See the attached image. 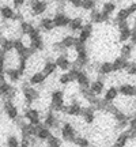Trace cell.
Returning a JSON list of instances; mask_svg holds the SVG:
<instances>
[{
  "label": "cell",
  "instance_id": "1",
  "mask_svg": "<svg viewBox=\"0 0 136 147\" xmlns=\"http://www.w3.org/2000/svg\"><path fill=\"white\" fill-rule=\"evenodd\" d=\"M23 97H25L26 104L30 106L34 101H37L38 98H40V93H38L36 89H33L32 84L25 83L23 84Z\"/></svg>",
  "mask_w": 136,
  "mask_h": 147
},
{
  "label": "cell",
  "instance_id": "2",
  "mask_svg": "<svg viewBox=\"0 0 136 147\" xmlns=\"http://www.w3.org/2000/svg\"><path fill=\"white\" fill-rule=\"evenodd\" d=\"M60 134H61V136L65 142H73V139L76 138V129L73 128L72 124H69V123H64L63 125L60 127Z\"/></svg>",
  "mask_w": 136,
  "mask_h": 147
},
{
  "label": "cell",
  "instance_id": "3",
  "mask_svg": "<svg viewBox=\"0 0 136 147\" xmlns=\"http://www.w3.org/2000/svg\"><path fill=\"white\" fill-rule=\"evenodd\" d=\"M29 5L32 8V14L33 15H42L45 14L48 10V1L46 0H30Z\"/></svg>",
  "mask_w": 136,
  "mask_h": 147
},
{
  "label": "cell",
  "instance_id": "4",
  "mask_svg": "<svg viewBox=\"0 0 136 147\" xmlns=\"http://www.w3.org/2000/svg\"><path fill=\"white\" fill-rule=\"evenodd\" d=\"M52 21H53L55 27H67L68 23H69V21H71V18H69L67 14H64V12H61V11H59V12L55 14V16L52 18Z\"/></svg>",
  "mask_w": 136,
  "mask_h": 147
},
{
  "label": "cell",
  "instance_id": "5",
  "mask_svg": "<svg viewBox=\"0 0 136 147\" xmlns=\"http://www.w3.org/2000/svg\"><path fill=\"white\" fill-rule=\"evenodd\" d=\"M117 90H118V95H123V97H127V98H133L136 93L135 84L132 83H123Z\"/></svg>",
  "mask_w": 136,
  "mask_h": 147
},
{
  "label": "cell",
  "instance_id": "6",
  "mask_svg": "<svg viewBox=\"0 0 136 147\" xmlns=\"http://www.w3.org/2000/svg\"><path fill=\"white\" fill-rule=\"evenodd\" d=\"M89 89H90V91H91L94 95H97V97L100 94H102V93H104V89H105L104 76L101 75L100 79H95L94 82H91V83L89 84Z\"/></svg>",
  "mask_w": 136,
  "mask_h": 147
},
{
  "label": "cell",
  "instance_id": "7",
  "mask_svg": "<svg viewBox=\"0 0 136 147\" xmlns=\"http://www.w3.org/2000/svg\"><path fill=\"white\" fill-rule=\"evenodd\" d=\"M25 119L29 121V124H32V125H38L41 120H40V112L37 109H32V108H29V109L25 110Z\"/></svg>",
  "mask_w": 136,
  "mask_h": 147
},
{
  "label": "cell",
  "instance_id": "8",
  "mask_svg": "<svg viewBox=\"0 0 136 147\" xmlns=\"http://www.w3.org/2000/svg\"><path fill=\"white\" fill-rule=\"evenodd\" d=\"M128 64H129V60L125 57H117L112 63V69H113V72H120V71H125V68L128 67Z\"/></svg>",
  "mask_w": 136,
  "mask_h": 147
},
{
  "label": "cell",
  "instance_id": "9",
  "mask_svg": "<svg viewBox=\"0 0 136 147\" xmlns=\"http://www.w3.org/2000/svg\"><path fill=\"white\" fill-rule=\"evenodd\" d=\"M44 125L48 127L49 129H60V123L56 119V116L53 115V112H49L45 117V121H44Z\"/></svg>",
  "mask_w": 136,
  "mask_h": 147
},
{
  "label": "cell",
  "instance_id": "10",
  "mask_svg": "<svg viewBox=\"0 0 136 147\" xmlns=\"http://www.w3.org/2000/svg\"><path fill=\"white\" fill-rule=\"evenodd\" d=\"M50 108L53 106H59V105H63L64 104V93L61 90H55L52 91L50 94Z\"/></svg>",
  "mask_w": 136,
  "mask_h": 147
},
{
  "label": "cell",
  "instance_id": "11",
  "mask_svg": "<svg viewBox=\"0 0 136 147\" xmlns=\"http://www.w3.org/2000/svg\"><path fill=\"white\" fill-rule=\"evenodd\" d=\"M80 116H83L84 123L87 124H93L95 120V113H94V108L90 106V108H82L80 110Z\"/></svg>",
  "mask_w": 136,
  "mask_h": 147
},
{
  "label": "cell",
  "instance_id": "12",
  "mask_svg": "<svg viewBox=\"0 0 136 147\" xmlns=\"http://www.w3.org/2000/svg\"><path fill=\"white\" fill-rule=\"evenodd\" d=\"M55 63H56V67L60 68L61 71H68V68L71 67V61H69V59H68V56L65 55V53L60 55V56L56 59Z\"/></svg>",
  "mask_w": 136,
  "mask_h": 147
},
{
  "label": "cell",
  "instance_id": "13",
  "mask_svg": "<svg viewBox=\"0 0 136 147\" xmlns=\"http://www.w3.org/2000/svg\"><path fill=\"white\" fill-rule=\"evenodd\" d=\"M91 34H93V25H91V23H86V25H83L82 29H80V34H79L78 40L82 42H86L90 37H91Z\"/></svg>",
  "mask_w": 136,
  "mask_h": 147
},
{
  "label": "cell",
  "instance_id": "14",
  "mask_svg": "<svg viewBox=\"0 0 136 147\" xmlns=\"http://www.w3.org/2000/svg\"><path fill=\"white\" fill-rule=\"evenodd\" d=\"M75 80L78 82V84L80 86V87H89V84H90L89 75H87V72H84V71H82V69L78 72V75H76Z\"/></svg>",
  "mask_w": 136,
  "mask_h": 147
},
{
  "label": "cell",
  "instance_id": "15",
  "mask_svg": "<svg viewBox=\"0 0 136 147\" xmlns=\"http://www.w3.org/2000/svg\"><path fill=\"white\" fill-rule=\"evenodd\" d=\"M45 79H46V76H45L42 72H36V74H33L32 76H30V79H29V84H32V86L44 84Z\"/></svg>",
  "mask_w": 136,
  "mask_h": 147
},
{
  "label": "cell",
  "instance_id": "16",
  "mask_svg": "<svg viewBox=\"0 0 136 147\" xmlns=\"http://www.w3.org/2000/svg\"><path fill=\"white\" fill-rule=\"evenodd\" d=\"M4 74H5V76H8V78H10L11 82H18V80L21 79V76H22L18 69L11 68V67H7V68L4 67Z\"/></svg>",
  "mask_w": 136,
  "mask_h": 147
},
{
  "label": "cell",
  "instance_id": "17",
  "mask_svg": "<svg viewBox=\"0 0 136 147\" xmlns=\"http://www.w3.org/2000/svg\"><path fill=\"white\" fill-rule=\"evenodd\" d=\"M40 29L44 30V32H52L53 29H55V25H53V21L52 18H42L41 21H40Z\"/></svg>",
  "mask_w": 136,
  "mask_h": 147
},
{
  "label": "cell",
  "instance_id": "18",
  "mask_svg": "<svg viewBox=\"0 0 136 147\" xmlns=\"http://www.w3.org/2000/svg\"><path fill=\"white\" fill-rule=\"evenodd\" d=\"M56 63L52 61V60H48L46 63L44 64V68H42V74L45 75V76H49V75H53V74L56 72Z\"/></svg>",
  "mask_w": 136,
  "mask_h": 147
},
{
  "label": "cell",
  "instance_id": "19",
  "mask_svg": "<svg viewBox=\"0 0 136 147\" xmlns=\"http://www.w3.org/2000/svg\"><path fill=\"white\" fill-rule=\"evenodd\" d=\"M80 110H82V106L78 102H72L71 105L65 106V113L68 116H80Z\"/></svg>",
  "mask_w": 136,
  "mask_h": 147
},
{
  "label": "cell",
  "instance_id": "20",
  "mask_svg": "<svg viewBox=\"0 0 136 147\" xmlns=\"http://www.w3.org/2000/svg\"><path fill=\"white\" fill-rule=\"evenodd\" d=\"M117 97H118V90H117V87L112 86V87H109V89L106 90V93L104 95V100L109 101V102H113L114 100H117Z\"/></svg>",
  "mask_w": 136,
  "mask_h": 147
},
{
  "label": "cell",
  "instance_id": "21",
  "mask_svg": "<svg viewBox=\"0 0 136 147\" xmlns=\"http://www.w3.org/2000/svg\"><path fill=\"white\" fill-rule=\"evenodd\" d=\"M97 72L102 75V76H108L109 74L113 72V69H112V63H108V61H105V63L100 64L98 67H97Z\"/></svg>",
  "mask_w": 136,
  "mask_h": 147
},
{
  "label": "cell",
  "instance_id": "22",
  "mask_svg": "<svg viewBox=\"0 0 136 147\" xmlns=\"http://www.w3.org/2000/svg\"><path fill=\"white\" fill-rule=\"evenodd\" d=\"M0 49H3L5 53L11 52L14 49V42L10 38H4V37H0Z\"/></svg>",
  "mask_w": 136,
  "mask_h": 147
},
{
  "label": "cell",
  "instance_id": "23",
  "mask_svg": "<svg viewBox=\"0 0 136 147\" xmlns=\"http://www.w3.org/2000/svg\"><path fill=\"white\" fill-rule=\"evenodd\" d=\"M82 26H83V19L82 18H73V19H71L69 21V23H68V27H69V30L71 32H78V30H80L82 29Z\"/></svg>",
  "mask_w": 136,
  "mask_h": 147
},
{
  "label": "cell",
  "instance_id": "24",
  "mask_svg": "<svg viewBox=\"0 0 136 147\" xmlns=\"http://www.w3.org/2000/svg\"><path fill=\"white\" fill-rule=\"evenodd\" d=\"M0 15H1V18L5 19V21H11V19L14 18V15H15V12H14V10H12L11 7L4 5V7L0 8Z\"/></svg>",
  "mask_w": 136,
  "mask_h": 147
},
{
  "label": "cell",
  "instance_id": "25",
  "mask_svg": "<svg viewBox=\"0 0 136 147\" xmlns=\"http://www.w3.org/2000/svg\"><path fill=\"white\" fill-rule=\"evenodd\" d=\"M3 109H4L7 117H8V119H11V120H15L16 117L19 116V109H18L14 104H12V105H10V106H7V108H3Z\"/></svg>",
  "mask_w": 136,
  "mask_h": 147
},
{
  "label": "cell",
  "instance_id": "26",
  "mask_svg": "<svg viewBox=\"0 0 136 147\" xmlns=\"http://www.w3.org/2000/svg\"><path fill=\"white\" fill-rule=\"evenodd\" d=\"M128 140H129L128 132L124 131L123 134H120V135L117 136V139H116V142H114V146H117V147H125L127 144H128Z\"/></svg>",
  "mask_w": 136,
  "mask_h": 147
},
{
  "label": "cell",
  "instance_id": "27",
  "mask_svg": "<svg viewBox=\"0 0 136 147\" xmlns=\"http://www.w3.org/2000/svg\"><path fill=\"white\" fill-rule=\"evenodd\" d=\"M76 41H78V38H76V37L67 36V37H64L63 40L60 41V44H61L65 49H69V48H73V45L76 44Z\"/></svg>",
  "mask_w": 136,
  "mask_h": 147
},
{
  "label": "cell",
  "instance_id": "28",
  "mask_svg": "<svg viewBox=\"0 0 136 147\" xmlns=\"http://www.w3.org/2000/svg\"><path fill=\"white\" fill-rule=\"evenodd\" d=\"M133 49H135V45H132V44L123 45V48H121V56L125 59H129L132 56V53H133Z\"/></svg>",
  "mask_w": 136,
  "mask_h": 147
},
{
  "label": "cell",
  "instance_id": "29",
  "mask_svg": "<svg viewBox=\"0 0 136 147\" xmlns=\"http://www.w3.org/2000/svg\"><path fill=\"white\" fill-rule=\"evenodd\" d=\"M14 42V49L16 51V53H18V56H22L23 53H25V49H26V45L23 44V41L22 40H15V41H12Z\"/></svg>",
  "mask_w": 136,
  "mask_h": 147
},
{
  "label": "cell",
  "instance_id": "30",
  "mask_svg": "<svg viewBox=\"0 0 136 147\" xmlns=\"http://www.w3.org/2000/svg\"><path fill=\"white\" fill-rule=\"evenodd\" d=\"M116 10V4L113 1H108V3H105L102 5V11L101 12H104V14H108V15H112Z\"/></svg>",
  "mask_w": 136,
  "mask_h": 147
},
{
  "label": "cell",
  "instance_id": "31",
  "mask_svg": "<svg viewBox=\"0 0 136 147\" xmlns=\"http://www.w3.org/2000/svg\"><path fill=\"white\" fill-rule=\"evenodd\" d=\"M27 68V57H25V56H19V61H18V71H19V74L21 75H23L25 74V71H26Z\"/></svg>",
  "mask_w": 136,
  "mask_h": 147
},
{
  "label": "cell",
  "instance_id": "32",
  "mask_svg": "<svg viewBox=\"0 0 136 147\" xmlns=\"http://www.w3.org/2000/svg\"><path fill=\"white\" fill-rule=\"evenodd\" d=\"M30 47L36 51H42L44 49V41H42L41 37L38 38H34V40H30Z\"/></svg>",
  "mask_w": 136,
  "mask_h": 147
},
{
  "label": "cell",
  "instance_id": "33",
  "mask_svg": "<svg viewBox=\"0 0 136 147\" xmlns=\"http://www.w3.org/2000/svg\"><path fill=\"white\" fill-rule=\"evenodd\" d=\"M90 18H91V22H93V23H102V22H104L101 11H97V10H94V8L91 10V15H90Z\"/></svg>",
  "mask_w": 136,
  "mask_h": 147
},
{
  "label": "cell",
  "instance_id": "34",
  "mask_svg": "<svg viewBox=\"0 0 136 147\" xmlns=\"http://www.w3.org/2000/svg\"><path fill=\"white\" fill-rule=\"evenodd\" d=\"M95 0H82V3H80V7L86 11H91L93 8H95Z\"/></svg>",
  "mask_w": 136,
  "mask_h": 147
},
{
  "label": "cell",
  "instance_id": "35",
  "mask_svg": "<svg viewBox=\"0 0 136 147\" xmlns=\"http://www.w3.org/2000/svg\"><path fill=\"white\" fill-rule=\"evenodd\" d=\"M131 27H125V29H121L120 30V41L125 42L129 40V37H131Z\"/></svg>",
  "mask_w": 136,
  "mask_h": 147
},
{
  "label": "cell",
  "instance_id": "36",
  "mask_svg": "<svg viewBox=\"0 0 136 147\" xmlns=\"http://www.w3.org/2000/svg\"><path fill=\"white\" fill-rule=\"evenodd\" d=\"M33 27H34V26H33L30 22H23V21H22L21 22V27H19V29H21V33L23 34V36H27V34H29V32L32 30Z\"/></svg>",
  "mask_w": 136,
  "mask_h": 147
},
{
  "label": "cell",
  "instance_id": "37",
  "mask_svg": "<svg viewBox=\"0 0 136 147\" xmlns=\"http://www.w3.org/2000/svg\"><path fill=\"white\" fill-rule=\"evenodd\" d=\"M12 89V86H11L10 83H7V82H0V97H4L10 90Z\"/></svg>",
  "mask_w": 136,
  "mask_h": 147
},
{
  "label": "cell",
  "instance_id": "38",
  "mask_svg": "<svg viewBox=\"0 0 136 147\" xmlns=\"http://www.w3.org/2000/svg\"><path fill=\"white\" fill-rule=\"evenodd\" d=\"M46 143L49 144V146H61V143L63 142H61L57 136H55V135L50 134V135L48 136V139H46Z\"/></svg>",
  "mask_w": 136,
  "mask_h": 147
},
{
  "label": "cell",
  "instance_id": "39",
  "mask_svg": "<svg viewBox=\"0 0 136 147\" xmlns=\"http://www.w3.org/2000/svg\"><path fill=\"white\" fill-rule=\"evenodd\" d=\"M72 143H75L76 146H80V147H86V146H89L90 144V142L86 139V138H83V136H78L76 135V138L73 139V142Z\"/></svg>",
  "mask_w": 136,
  "mask_h": 147
},
{
  "label": "cell",
  "instance_id": "40",
  "mask_svg": "<svg viewBox=\"0 0 136 147\" xmlns=\"http://www.w3.org/2000/svg\"><path fill=\"white\" fill-rule=\"evenodd\" d=\"M59 82L61 84H68L69 82H72V78L69 76V74L65 72V74H61L60 76H59Z\"/></svg>",
  "mask_w": 136,
  "mask_h": 147
},
{
  "label": "cell",
  "instance_id": "41",
  "mask_svg": "<svg viewBox=\"0 0 136 147\" xmlns=\"http://www.w3.org/2000/svg\"><path fill=\"white\" fill-rule=\"evenodd\" d=\"M127 74L128 75H131V76H133L135 75V72H136V64H135V61L133 60H131L129 61V64H128V67H127Z\"/></svg>",
  "mask_w": 136,
  "mask_h": 147
},
{
  "label": "cell",
  "instance_id": "42",
  "mask_svg": "<svg viewBox=\"0 0 136 147\" xmlns=\"http://www.w3.org/2000/svg\"><path fill=\"white\" fill-rule=\"evenodd\" d=\"M7 144H8V147H18L19 146V140L16 139V136H8L7 138Z\"/></svg>",
  "mask_w": 136,
  "mask_h": 147
},
{
  "label": "cell",
  "instance_id": "43",
  "mask_svg": "<svg viewBox=\"0 0 136 147\" xmlns=\"http://www.w3.org/2000/svg\"><path fill=\"white\" fill-rule=\"evenodd\" d=\"M5 55L7 53L3 49H0V68H4V65H5Z\"/></svg>",
  "mask_w": 136,
  "mask_h": 147
},
{
  "label": "cell",
  "instance_id": "44",
  "mask_svg": "<svg viewBox=\"0 0 136 147\" xmlns=\"http://www.w3.org/2000/svg\"><path fill=\"white\" fill-rule=\"evenodd\" d=\"M116 23H117V26H118V30H121V29H125V27H129L128 21H118V22H116Z\"/></svg>",
  "mask_w": 136,
  "mask_h": 147
},
{
  "label": "cell",
  "instance_id": "45",
  "mask_svg": "<svg viewBox=\"0 0 136 147\" xmlns=\"http://www.w3.org/2000/svg\"><path fill=\"white\" fill-rule=\"evenodd\" d=\"M12 4L15 8H21L22 5L25 4V0H12Z\"/></svg>",
  "mask_w": 136,
  "mask_h": 147
},
{
  "label": "cell",
  "instance_id": "46",
  "mask_svg": "<svg viewBox=\"0 0 136 147\" xmlns=\"http://www.w3.org/2000/svg\"><path fill=\"white\" fill-rule=\"evenodd\" d=\"M5 79V74H4V68H0V82H3Z\"/></svg>",
  "mask_w": 136,
  "mask_h": 147
}]
</instances>
